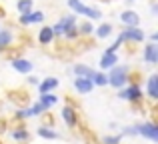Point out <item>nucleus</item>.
<instances>
[{"label":"nucleus","mask_w":158,"mask_h":144,"mask_svg":"<svg viewBox=\"0 0 158 144\" xmlns=\"http://www.w3.org/2000/svg\"><path fill=\"white\" fill-rule=\"evenodd\" d=\"M76 26V14H68V16H62L60 20H58V24H54L52 26V34L54 36H64L66 32L70 30V28Z\"/></svg>","instance_id":"4"},{"label":"nucleus","mask_w":158,"mask_h":144,"mask_svg":"<svg viewBox=\"0 0 158 144\" xmlns=\"http://www.w3.org/2000/svg\"><path fill=\"white\" fill-rule=\"evenodd\" d=\"M118 64V54L116 52H104L100 58V70H110Z\"/></svg>","instance_id":"9"},{"label":"nucleus","mask_w":158,"mask_h":144,"mask_svg":"<svg viewBox=\"0 0 158 144\" xmlns=\"http://www.w3.org/2000/svg\"><path fill=\"white\" fill-rule=\"evenodd\" d=\"M16 8H18L20 14H24V12H32V0H18Z\"/></svg>","instance_id":"26"},{"label":"nucleus","mask_w":158,"mask_h":144,"mask_svg":"<svg viewBox=\"0 0 158 144\" xmlns=\"http://www.w3.org/2000/svg\"><path fill=\"white\" fill-rule=\"evenodd\" d=\"M58 86V78H46V80H42V82H38V90H40V94H48V92H52L54 88Z\"/></svg>","instance_id":"18"},{"label":"nucleus","mask_w":158,"mask_h":144,"mask_svg":"<svg viewBox=\"0 0 158 144\" xmlns=\"http://www.w3.org/2000/svg\"><path fill=\"white\" fill-rule=\"evenodd\" d=\"M74 74H76V78H88V80H92V76H94V68H90V66H86V64H74Z\"/></svg>","instance_id":"13"},{"label":"nucleus","mask_w":158,"mask_h":144,"mask_svg":"<svg viewBox=\"0 0 158 144\" xmlns=\"http://www.w3.org/2000/svg\"><path fill=\"white\" fill-rule=\"evenodd\" d=\"M118 98L128 100V102H132V104L142 102V88H140V84H128L126 88H120Z\"/></svg>","instance_id":"3"},{"label":"nucleus","mask_w":158,"mask_h":144,"mask_svg":"<svg viewBox=\"0 0 158 144\" xmlns=\"http://www.w3.org/2000/svg\"><path fill=\"white\" fill-rule=\"evenodd\" d=\"M68 6L72 8V10L76 12L78 16H86V18H90V20H98V18L102 16V12L98 10V8L86 6L82 0H68Z\"/></svg>","instance_id":"2"},{"label":"nucleus","mask_w":158,"mask_h":144,"mask_svg":"<svg viewBox=\"0 0 158 144\" xmlns=\"http://www.w3.org/2000/svg\"><path fill=\"white\" fill-rule=\"evenodd\" d=\"M44 20V12L34 10V12H24L20 16V24L22 26H28V24H34V22H42Z\"/></svg>","instance_id":"8"},{"label":"nucleus","mask_w":158,"mask_h":144,"mask_svg":"<svg viewBox=\"0 0 158 144\" xmlns=\"http://www.w3.org/2000/svg\"><path fill=\"white\" fill-rule=\"evenodd\" d=\"M126 2H128V4H132V2H134V0H126Z\"/></svg>","instance_id":"32"},{"label":"nucleus","mask_w":158,"mask_h":144,"mask_svg":"<svg viewBox=\"0 0 158 144\" xmlns=\"http://www.w3.org/2000/svg\"><path fill=\"white\" fill-rule=\"evenodd\" d=\"M38 78H36V76H28V84H36V86H38Z\"/></svg>","instance_id":"31"},{"label":"nucleus","mask_w":158,"mask_h":144,"mask_svg":"<svg viewBox=\"0 0 158 144\" xmlns=\"http://www.w3.org/2000/svg\"><path fill=\"white\" fill-rule=\"evenodd\" d=\"M60 116H62V120H64V124L68 126V128L78 126V110L76 108H72V106H62Z\"/></svg>","instance_id":"7"},{"label":"nucleus","mask_w":158,"mask_h":144,"mask_svg":"<svg viewBox=\"0 0 158 144\" xmlns=\"http://www.w3.org/2000/svg\"><path fill=\"white\" fill-rule=\"evenodd\" d=\"M82 136H84V142L86 144H100V140L96 138V134L88 128H82Z\"/></svg>","instance_id":"24"},{"label":"nucleus","mask_w":158,"mask_h":144,"mask_svg":"<svg viewBox=\"0 0 158 144\" xmlns=\"http://www.w3.org/2000/svg\"><path fill=\"white\" fill-rule=\"evenodd\" d=\"M10 134H12V138H14V140H18V142H26L28 138H30V134H28V130L24 128V126H18V128H14Z\"/></svg>","instance_id":"21"},{"label":"nucleus","mask_w":158,"mask_h":144,"mask_svg":"<svg viewBox=\"0 0 158 144\" xmlns=\"http://www.w3.org/2000/svg\"><path fill=\"white\" fill-rule=\"evenodd\" d=\"M146 92H148V98L150 100H156L158 98V74H152L146 82Z\"/></svg>","instance_id":"14"},{"label":"nucleus","mask_w":158,"mask_h":144,"mask_svg":"<svg viewBox=\"0 0 158 144\" xmlns=\"http://www.w3.org/2000/svg\"><path fill=\"white\" fill-rule=\"evenodd\" d=\"M66 38H70V40H74V38H78V28L76 26H74V28H70V30L68 32H66Z\"/></svg>","instance_id":"29"},{"label":"nucleus","mask_w":158,"mask_h":144,"mask_svg":"<svg viewBox=\"0 0 158 144\" xmlns=\"http://www.w3.org/2000/svg\"><path fill=\"white\" fill-rule=\"evenodd\" d=\"M12 42H14V34H12L10 30H6V28H4V30L0 28V52L8 50Z\"/></svg>","instance_id":"15"},{"label":"nucleus","mask_w":158,"mask_h":144,"mask_svg":"<svg viewBox=\"0 0 158 144\" xmlns=\"http://www.w3.org/2000/svg\"><path fill=\"white\" fill-rule=\"evenodd\" d=\"M122 142V134H118V136H104L100 140V144H120Z\"/></svg>","instance_id":"27"},{"label":"nucleus","mask_w":158,"mask_h":144,"mask_svg":"<svg viewBox=\"0 0 158 144\" xmlns=\"http://www.w3.org/2000/svg\"><path fill=\"white\" fill-rule=\"evenodd\" d=\"M122 134H128V136H138V134H136V126H126V128L122 130Z\"/></svg>","instance_id":"30"},{"label":"nucleus","mask_w":158,"mask_h":144,"mask_svg":"<svg viewBox=\"0 0 158 144\" xmlns=\"http://www.w3.org/2000/svg\"><path fill=\"white\" fill-rule=\"evenodd\" d=\"M38 40H40V44H50L52 40H54V34H52V28H50V26L42 28V30H40V34H38Z\"/></svg>","instance_id":"22"},{"label":"nucleus","mask_w":158,"mask_h":144,"mask_svg":"<svg viewBox=\"0 0 158 144\" xmlns=\"http://www.w3.org/2000/svg\"><path fill=\"white\" fill-rule=\"evenodd\" d=\"M144 60H146L148 64H156L158 62V46L154 42L148 44V46L144 48Z\"/></svg>","instance_id":"17"},{"label":"nucleus","mask_w":158,"mask_h":144,"mask_svg":"<svg viewBox=\"0 0 158 144\" xmlns=\"http://www.w3.org/2000/svg\"><path fill=\"white\" fill-rule=\"evenodd\" d=\"M78 28L82 30V34H84V36H88V34H92V32H94V28H92V24H90V22H82V24H78Z\"/></svg>","instance_id":"28"},{"label":"nucleus","mask_w":158,"mask_h":144,"mask_svg":"<svg viewBox=\"0 0 158 144\" xmlns=\"http://www.w3.org/2000/svg\"><path fill=\"white\" fill-rule=\"evenodd\" d=\"M92 84H94V86H106V84H108L106 74H104V72H94V76H92Z\"/></svg>","instance_id":"25"},{"label":"nucleus","mask_w":158,"mask_h":144,"mask_svg":"<svg viewBox=\"0 0 158 144\" xmlns=\"http://www.w3.org/2000/svg\"><path fill=\"white\" fill-rule=\"evenodd\" d=\"M128 72H130L128 66H118V64H116V66L110 68V72L106 74L108 84L114 86V88H124V86H126V80H128Z\"/></svg>","instance_id":"1"},{"label":"nucleus","mask_w":158,"mask_h":144,"mask_svg":"<svg viewBox=\"0 0 158 144\" xmlns=\"http://www.w3.org/2000/svg\"><path fill=\"white\" fill-rule=\"evenodd\" d=\"M74 88H76L78 94H90L94 90V84L88 78H76V80H74Z\"/></svg>","instance_id":"12"},{"label":"nucleus","mask_w":158,"mask_h":144,"mask_svg":"<svg viewBox=\"0 0 158 144\" xmlns=\"http://www.w3.org/2000/svg\"><path fill=\"white\" fill-rule=\"evenodd\" d=\"M10 100L14 102L16 106H20V108H22V106H28V104H30V94H28L26 90H14V92L10 94Z\"/></svg>","instance_id":"10"},{"label":"nucleus","mask_w":158,"mask_h":144,"mask_svg":"<svg viewBox=\"0 0 158 144\" xmlns=\"http://www.w3.org/2000/svg\"><path fill=\"white\" fill-rule=\"evenodd\" d=\"M118 38L122 40V42H142V40L146 38V34H144L138 26H126Z\"/></svg>","instance_id":"5"},{"label":"nucleus","mask_w":158,"mask_h":144,"mask_svg":"<svg viewBox=\"0 0 158 144\" xmlns=\"http://www.w3.org/2000/svg\"><path fill=\"white\" fill-rule=\"evenodd\" d=\"M120 20H122L126 26H138L140 24V16L136 14L134 10H124L122 16H120Z\"/></svg>","instance_id":"16"},{"label":"nucleus","mask_w":158,"mask_h":144,"mask_svg":"<svg viewBox=\"0 0 158 144\" xmlns=\"http://www.w3.org/2000/svg\"><path fill=\"white\" fill-rule=\"evenodd\" d=\"M110 34H112V24L110 22H104V24H100V26H98V30H96V36H98V38H108Z\"/></svg>","instance_id":"23"},{"label":"nucleus","mask_w":158,"mask_h":144,"mask_svg":"<svg viewBox=\"0 0 158 144\" xmlns=\"http://www.w3.org/2000/svg\"><path fill=\"white\" fill-rule=\"evenodd\" d=\"M38 102H40V104L44 106V110L48 112V110H50L52 106H54V104L58 102V96H56V94H52V92H48V94H40Z\"/></svg>","instance_id":"19"},{"label":"nucleus","mask_w":158,"mask_h":144,"mask_svg":"<svg viewBox=\"0 0 158 144\" xmlns=\"http://www.w3.org/2000/svg\"><path fill=\"white\" fill-rule=\"evenodd\" d=\"M136 134L142 138H148L152 142H158V126L154 122H144V124L136 126Z\"/></svg>","instance_id":"6"},{"label":"nucleus","mask_w":158,"mask_h":144,"mask_svg":"<svg viewBox=\"0 0 158 144\" xmlns=\"http://www.w3.org/2000/svg\"><path fill=\"white\" fill-rule=\"evenodd\" d=\"M36 132H38V136H40V138H46V140H58V138H60V134L54 132V130H52V128H48V126H40Z\"/></svg>","instance_id":"20"},{"label":"nucleus","mask_w":158,"mask_h":144,"mask_svg":"<svg viewBox=\"0 0 158 144\" xmlns=\"http://www.w3.org/2000/svg\"><path fill=\"white\" fill-rule=\"evenodd\" d=\"M10 66L14 68L16 72H20V74H28L32 70V66H34V64L30 62V60H26V58H14L10 62Z\"/></svg>","instance_id":"11"}]
</instances>
